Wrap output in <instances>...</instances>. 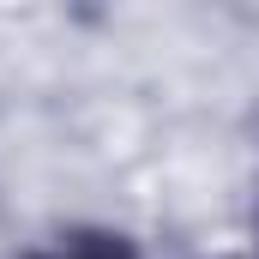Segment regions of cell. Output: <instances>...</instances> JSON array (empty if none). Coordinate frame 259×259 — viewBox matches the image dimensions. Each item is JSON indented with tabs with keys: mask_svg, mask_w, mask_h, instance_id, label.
I'll return each instance as SVG.
<instances>
[{
	"mask_svg": "<svg viewBox=\"0 0 259 259\" xmlns=\"http://www.w3.org/2000/svg\"><path fill=\"white\" fill-rule=\"evenodd\" d=\"M36 259H133V253H127V241H109V235H72V241H61Z\"/></svg>",
	"mask_w": 259,
	"mask_h": 259,
	"instance_id": "6da1fadb",
	"label": "cell"
}]
</instances>
